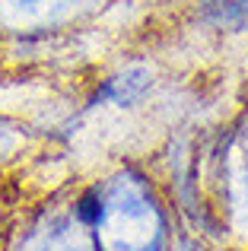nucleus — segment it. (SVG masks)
<instances>
[{
	"label": "nucleus",
	"instance_id": "8",
	"mask_svg": "<svg viewBox=\"0 0 248 251\" xmlns=\"http://www.w3.org/2000/svg\"><path fill=\"white\" fill-rule=\"evenodd\" d=\"M169 251H207V248H204V239H200V235L188 232V229H178Z\"/></svg>",
	"mask_w": 248,
	"mask_h": 251
},
{
	"label": "nucleus",
	"instance_id": "3",
	"mask_svg": "<svg viewBox=\"0 0 248 251\" xmlns=\"http://www.w3.org/2000/svg\"><path fill=\"white\" fill-rule=\"evenodd\" d=\"M118 0H0V38L13 48H42L96 23Z\"/></svg>",
	"mask_w": 248,
	"mask_h": 251
},
{
	"label": "nucleus",
	"instance_id": "1",
	"mask_svg": "<svg viewBox=\"0 0 248 251\" xmlns=\"http://www.w3.org/2000/svg\"><path fill=\"white\" fill-rule=\"evenodd\" d=\"M102 213L89 232L102 251H169L178 232L169 194L156 175L137 162H121L99 178Z\"/></svg>",
	"mask_w": 248,
	"mask_h": 251
},
{
	"label": "nucleus",
	"instance_id": "5",
	"mask_svg": "<svg viewBox=\"0 0 248 251\" xmlns=\"http://www.w3.org/2000/svg\"><path fill=\"white\" fill-rule=\"evenodd\" d=\"M6 251H96V242L70 203H42L19 223Z\"/></svg>",
	"mask_w": 248,
	"mask_h": 251
},
{
	"label": "nucleus",
	"instance_id": "9",
	"mask_svg": "<svg viewBox=\"0 0 248 251\" xmlns=\"http://www.w3.org/2000/svg\"><path fill=\"white\" fill-rule=\"evenodd\" d=\"M124 3H143V6H172V3H181V6H185L188 0H124Z\"/></svg>",
	"mask_w": 248,
	"mask_h": 251
},
{
	"label": "nucleus",
	"instance_id": "6",
	"mask_svg": "<svg viewBox=\"0 0 248 251\" xmlns=\"http://www.w3.org/2000/svg\"><path fill=\"white\" fill-rule=\"evenodd\" d=\"M185 16L204 32L248 35V0H188Z\"/></svg>",
	"mask_w": 248,
	"mask_h": 251
},
{
	"label": "nucleus",
	"instance_id": "2",
	"mask_svg": "<svg viewBox=\"0 0 248 251\" xmlns=\"http://www.w3.org/2000/svg\"><path fill=\"white\" fill-rule=\"evenodd\" d=\"M200 181L220 232L248 239V105L200 147Z\"/></svg>",
	"mask_w": 248,
	"mask_h": 251
},
{
	"label": "nucleus",
	"instance_id": "4",
	"mask_svg": "<svg viewBox=\"0 0 248 251\" xmlns=\"http://www.w3.org/2000/svg\"><path fill=\"white\" fill-rule=\"evenodd\" d=\"M159 89V70L147 57H130L96 76L86 89L83 111H137Z\"/></svg>",
	"mask_w": 248,
	"mask_h": 251
},
{
	"label": "nucleus",
	"instance_id": "7",
	"mask_svg": "<svg viewBox=\"0 0 248 251\" xmlns=\"http://www.w3.org/2000/svg\"><path fill=\"white\" fill-rule=\"evenodd\" d=\"M23 130L16 121H10V118L0 111V159H6L10 153H16L19 147H23Z\"/></svg>",
	"mask_w": 248,
	"mask_h": 251
}]
</instances>
